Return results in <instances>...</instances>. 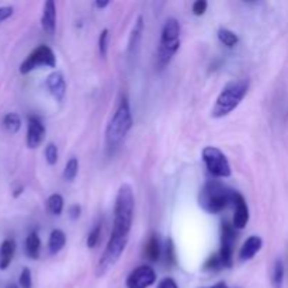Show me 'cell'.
<instances>
[{
  "instance_id": "2",
  "label": "cell",
  "mask_w": 288,
  "mask_h": 288,
  "mask_svg": "<svg viewBox=\"0 0 288 288\" xmlns=\"http://www.w3.org/2000/svg\"><path fill=\"white\" fill-rule=\"evenodd\" d=\"M134 207L135 198L131 186L122 184L118 188L114 203V221H113V231L111 234L122 238L130 236V231L134 219Z\"/></svg>"
},
{
  "instance_id": "30",
  "label": "cell",
  "mask_w": 288,
  "mask_h": 288,
  "mask_svg": "<svg viewBox=\"0 0 288 288\" xmlns=\"http://www.w3.org/2000/svg\"><path fill=\"white\" fill-rule=\"evenodd\" d=\"M45 159L48 165H55L58 162V148L55 144H48L45 148Z\"/></svg>"
},
{
  "instance_id": "1",
  "label": "cell",
  "mask_w": 288,
  "mask_h": 288,
  "mask_svg": "<svg viewBox=\"0 0 288 288\" xmlns=\"http://www.w3.org/2000/svg\"><path fill=\"white\" fill-rule=\"evenodd\" d=\"M132 126V114L130 102L125 96H122L115 108L114 114L106 128V146L107 150L117 149L121 142L125 139L126 134Z\"/></svg>"
},
{
  "instance_id": "12",
  "label": "cell",
  "mask_w": 288,
  "mask_h": 288,
  "mask_svg": "<svg viewBox=\"0 0 288 288\" xmlns=\"http://www.w3.org/2000/svg\"><path fill=\"white\" fill-rule=\"evenodd\" d=\"M45 138V126L38 117H28V131H27V146L30 149L38 148Z\"/></svg>"
},
{
  "instance_id": "16",
  "label": "cell",
  "mask_w": 288,
  "mask_h": 288,
  "mask_svg": "<svg viewBox=\"0 0 288 288\" xmlns=\"http://www.w3.org/2000/svg\"><path fill=\"white\" fill-rule=\"evenodd\" d=\"M142 33H144V18L139 16L137 18V21H135V24H134L131 36H130V44H128V54H130V56L137 54L139 44H141V38H142Z\"/></svg>"
},
{
  "instance_id": "31",
  "label": "cell",
  "mask_w": 288,
  "mask_h": 288,
  "mask_svg": "<svg viewBox=\"0 0 288 288\" xmlns=\"http://www.w3.org/2000/svg\"><path fill=\"white\" fill-rule=\"evenodd\" d=\"M20 285H21V288H31V285H33V278H31V271L30 269H23V271H21V274H20Z\"/></svg>"
},
{
  "instance_id": "10",
  "label": "cell",
  "mask_w": 288,
  "mask_h": 288,
  "mask_svg": "<svg viewBox=\"0 0 288 288\" xmlns=\"http://www.w3.org/2000/svg\"><path fill=\"white\" fill-rule=\"evenodd\" d=\"M180 48V40H166L161 38L159 47L156 51V66L157 71H163L173 59L176 52Z\"/></svg>"
},
{
  "instance_id": "11",
  "label": "cell",
  "mask_w": 288,
  "mask_h": 288,
  "mask_svg": "<svg viewBox=\"0 0 288 288\" xmlns=\"http://www.w3.org/2000/svg\"><path fill=\"white\" fill-rule=\"evenodd\" d=\"M232 204L235 207L232 225H234L235 229H243L247 225V222H249V207H247L243 196L238 191L234 193Z\"/></svg>"
},
{
  "instance_id": "23",
  "label": "cell",
  "mask_w": 288,
  "mask_h": 288,
  "mask_svg": "<svg viewBox=\"0 0 288 288\" xmlns=\"http://www.w3.org/2000/svg\"><path fill=\"white\" fill-rule=\"evenodd\" d=\"M216 34H218V40L222 42L225 47H228V48H234L235 45L239 42L238 36L235 34L234 31L228 30V28H219Z\"/></svg>"
},
{
  "instance_id": "25",
  "label": "cell",
  "mask_w": 288,
  "mask_h": 288,
  "mask_svg": "<svg viewBox=\"0 0 288 288\" xmlns=\"http://www.w3.org/2000/svg\"><path fill=\"white\" fill-rule=\"evenodd\" d=\"M79 172V161L78 157H71L66 163L65 170H63V179L66 181H73L76 179Z\"/></svg>"
},
{
  "instance_id": "24",
  "label": "cell",
  "mask_w": 288,
  "mask_h": 288,
  "mask_svg": "<svg viewBox=\"0 0 288 288\" xmlns=\"http://www.w3.org/2000/svg\"><path fill=\"white\" fill-rule=\"evenodd\" d=\"M47 210L52 215H60V212L63 210V198L60 194H52L47 200Z\"/></svg>"
},
{
  "instance_id": "27",
  "label": "cell",
  "mask_w": 288,
  "mask_h": 288,
  "mask_svg": "<svg viewBox=\"0 0 288 288\" xmlns=\"http://www.w3.org/2000/svg\"><path fill=\"white\" fill-rule=\"evenodd\" d=\"M100 234H102V225L100 223H97L94 228L91 229V232L87 236V240H86V245L89 249H93V247H96L97 242L100 239Z\"/></svg>"
},
{
  "instance_id": "33",
  "label": "cell",
  "mask_w": 288,
  "mask_h": 288,
  "mask_svg": "<svg viewBox=\"0 0 288 288\" xmlns=\"http://www.w3.org/2000/svg\"><path fill=\"white\" fill-rule=\"evenodd\" d=\"M13 12H14V7L13 6H2L0 7V23L5 21L9 17H12Z\"/></svg>"
},
{
  "instance_id": "18",
  "label": "cell",
  "mask_w": 288,
  "mask_h": 288,
  "mask_svg": "<svg viewBox=\"0 0 288 288\" xmlns=\"http://www.w3.org/2000/svg\"><path fill=\"white\" fill-rule=\"evenodd\" d=\"M66 243V236L60 229H54L51 235H49L48 240V249L51 254H56L59 253Z\"/></svg>"
},
{
  "instance_id": "26",
  "label": "cell",
  "mask_w": 288,
  "mask_h": 288,
  "mask_svg": "<svg viewBox=\"0 0 288 288\" xmlns=\"http://www.w3.org/2000/svg\"><path fill=\"white\" fill-rule=\"evenodd\" d=\"M222 262L219 254H212L210 259H207V262L204 263V270L207 271H216L219 269H222Z\"/></svg>"
},
{
  "instance_id": "15",
  "label": "cell",
  "mask_w": 288,
  "mask_h": 288,
  "mask_svg": "<svg viewBox=\"0 0 288 288\" xmlns=\"http://www.w3.org/2000/svg\"><path fill=\"white\" fill-rule=\"evenodd\" d=\"M263 246V239L258 236V235H252V236H249L246 240H245V243L242 245L239 250V259L240 260H250L253 259L256 254L259 253V250L262 249Z\"/></svg>"
},
{
  "instance_id": "8",
  "label": "cell",
  "mask_w": 288,
  "mask_h": 288,
  "mask_svg": "<svg viewBox=\"0 0 288 288\" xmlns=\"http://www.w3.org/2000/svg\"><path fill=\"white\" fill-rule=\"evenodd\" d=\"M234 247H235V228L232 223L223 222L221 229V249L219 258L223 267H231L234 262Z\"/></svg>"
},
{
  "instance_id": "3",
  "label": "cell",
  "mask_w": 288,
  "mask_h": 288,
  "mask_svg": "<svg viewBox=\"0 0 288 288\" xmlns=\"http://www.w3.org/2000/svg\"><path fill=\"white\" fill-rule=\"evenodd\" d=\"M234 190L218 180H208L198 194L200 207L208 214H219L232 203Z\"/></svg>"
},
{
  "instance_id": "7",
  "label": "cell",
  "mask_w": 288,
  "mask_h": 288,
  "mask_svg": "<svg viewBox=\"0 0 288 288\" xmlns=\"http://www.w3.org/2000/svg\"><path fill=\"white\" fill-rule=\"evenodd\" d=\"M55 68L56 66V58L52 49L47 47V45H40L37 47L33 52H31L25 60L20 65V73L21 75H27L31 71H34L37 68Z\"/></svg>"
},
{
  "instance_id": "13",
  "label": "cell",
  "mask_w": 288,
  "mask_h": 288,
  "mask_svg": "<svg viewBox=\"0 0 288 288\" xmlns=\"http://www.w3.org/2000/svg\"><path fill=\"white\" fill-rule=\"evenodd\" d=\"M45 84H47V89L54 96L55 100H58V102L63 100V97L66 94V82L62 72L51 73L47 78V80H45Z\"/></svg>"
},
{
  "instance_id": "35",
  "label": "cell",
  "mask_w": 288,
  "mask_h": 288,
  "mask_svg": "<svg viewBox=\"0 0 288 288\" xmlns=\"http://www.w3.org/2000/svg\"><path fill=\"white\" fill-rule=\"evenodd\" d=\"M69 216H71V219H78L79 216H80V212H82V208H80V205L78 204H73L69 207Z\"/></svg>"
},
{
  "instance_id": "39",
  "label": "cell",
  "mask_w": 288,
  "mask_h": 288,
  "mask_svg": "<svg viewBox=\"0 0 288 288\" xmlns=\"http://www.w3.org/2000/svg\"><path fill=\"white\" fill-rule=\"evenodd\" d=\"M6 288H18L17 285H16V284H9V285H7Z\"/></svg>"
},
{
  "instance_id": "17",
  "label": "cell",
  "mask_w": 288,
  "mask_h": 288,
  "mask_svg": "<svg viewBox=\"0 0 288 288\" xmlns=\"http://www.w3.org/2000/svg\"><path fill=\"white\" fill-rule=\"evenodd\" d=\"M16 252V242L13 239H6L0 245V270H6L10 266Z\"/></svg>"
},
{
  "instance_id": "22",
  "label": "cell",
  "mask_w": 288,
  "mask_h": 288,
  "mask_svg": "<svg viewBox=\"0 0 288 288\" xmlns=\"http://www.w3.org/2000/svg\"><path fill=\"white\" fill-rule=\"evenodd\" d=\"M284 274H285V269H284V263L281 259H277L274 267H273V276H271V282L274 288H281L282 282H284Z\"/></svg>"
},
{
  "instance_id": "28",
  "label": "cell",
  "mask_w": 288,
  "mask_h": 288,
  "mask_svg": "<svg viewBox=\"0 0 288 288\" xmlns=\"http://www.w3.org/2000/svg\"><path fill=\"white\" fill-rule=\"evenodd\" d=\"M165 259H166V264L173 266L176 263V250H174L173 240L168 239L166 245H165Z\"/></svg>"
},
{
  "instance_id": "14",
  "label": "cell",
  "mask_w": 288,
  "mask_h": 288,
  "mask_svg": "<svg viewBox=\"0 0 288 288\" xmlns=\"http://www.w3.org/2000/svg\"><path fill=\"white\" fill-rule=\"evenodd\" d=\"M41 27L42 30L45 31V34L54 36L55 28H56V6H55V2H52V0L45 2V5H44L41 16Z\"/></svg>"
},
{
  "instance_id": "4",
  "label": "cell",
  "mask_w": 288,
  "mask_h": 288,
  "mask_svg": "<svg viewBox=\"0 0 288 288\" xmlns=\"http://www.w3.org/2000/svg\"><path fill=\"white\" fill-rule=\"evenodd\" d=\"M246 93L247 83L245 80L229 82L221 90L219 96L216 97L215 104L211 110V115L214 118H222L225 115L231 114L245 99Z\"/></svg>"
},
{
  "instance_id": "20",
  "label": "cell",
  "mask_w": 288,
  "mask_h": 288,
  "mask_svg": "<svg viewBox=\"0 0 288 288\" xmlns=\"http://www.w3.org/2000/svg\"><path fill=\"white\" fill-rule=\"evenodd\" d=\"M40 249H41V240L37 232H31L27 239H25V253L30 259H38L40 256Z\"/></svg>"
},
{
  "instance_id": "6",
  "label": "cell",
  "mask_w": 288,
  "mask_h": 288,
  "mask_svg": "<svg viewBox=\"0 0 288 288\" xmlns=\"http://www.w3.org/2000/svg\"><path fill=\"white\" fill-rule=\"evenodd\" d=\"M201 156H203V162H204L205 168L208 169V172L212 176L227 179L232 173L231 165H229L225 153L221 149L215 148V146H205L203 149Z\"/></svg>"
},
{
  "instance_id": "38",
  "label": "cell",
  "mask_w": 288,
  "mask_h": 288,
  "mask_svg": "<svg viewBox=\"0 0 288 288\" xmlns=\"http://www.w3.org/2000/svg\"><path fill=\"white\" fill-rule=\"evenodd\" d=\"M21 193H23V187L17 188V190L14 191V194H13V196H14V197H18V194H21Z\"/></svg>"
},
{
  "instance_id": "9",
  "label": "cell",
  "mask_w": 288,
  "mask_h": 288,
  "mask_svg": "<svg viewBox=\"0 0 288 288\" xmlns=\"http://www.w3.org/2000/svg\"><path fill=\"white\" fill-rule=\"evenodd\" d=\"M156 281V273L150 266H139L126 277V288H149Z\"/></svg>"
},
{
  "instance_id": "21",
  "label": "cell",
  "mask_w": 288,
  "mask_h": 288,
  "mask_svg": "<svg viewBox=\"0 0 288 288\" xmlns=\"http://www.w3.org/2000/svg\"><path fill=\"white\" fill-rule=\"evenodd\" d=\"M3 126L7 132L10 134H16V132L20 131L21 128V118L20 115L16 114V113H9V114L5 115L3 118Z\"/></svg>"
},
{
  "instance_id": "32",
  "label": "cell",
  "mask_w": 288,
  "mask_h": 288,
  "mask_svg": "<svg viewBox=\"0 0 288 288\" xmlns=\"http://www.w3.org/2000/svg\"><path fill=\"white\" fill-rule=\"evenodd\" d=\"M207 7H208V3H207L205 0H197V2H194V5H193V13H194L196 16H203V14L207 12Z\"/></svg>"
},
{
  "instance_id": "19",
  "label": "cell",
  "mask_w": 288,
  "mask_h": 288,
  "mask_svg": "<svg viewBox=\"0 0 288 288\" xmlns=\"http://www.w3.org/2000/svg\"><path fill=\"white\" fill-rule=\"evenodd\" d=\"M145 254L149 259L150 262H157L161 254H162V247H161V242L157 239V235H150L148 239L146 247H145Z\"/></svg>"
},
{
  "instance_id": "5",
  "label": "cell",
  "mask_w": 288,
  "mask_h": 288,
  "mask_svg": "<svg viewBox=\"0 0 288 288\" xmlns=\"http://www.w3.org/2000/svg\"><path fill=\"white\" fill-rule=\"evenodd\" d=\"M126 243H128V238H122V236H117V235L111 234V236H110V239L107 242V246H106L102 258H100L99 263H97V277L104 276L118 262V259L121 258L122 252L125 250Z\"/></svg>"
},
{
  "instance_id": "37",
  "label": "cell",
  "mask_w": 288,
  "mask_h": 288,
  "mask_svg": "<svg viewBox=\"0 0 288 288\" xmlns=\"http://www.w3.org/2000/svg\"><path fill=\"white\" fill-rule=\"evenodd\" d=\"M210 288H228V287H227L225 282H218V284H215V285H212V287Z\"/></svg>"
},
{
  "instance_id": "29",
  "label": "cell",
  "mask_w": 288,
  "mask_h": 288,
  "mask_svg": "<svg viewBox=\"0 0 288 288\" xmlns=\"http://www.w3.org/2000/svg\"><path fill=\"white\" fill-rule=\"evenodd\" d=\"M107 51H108V30L104 28V30L100 33L99 36V52H100V56L106 58L107 56Z\"/></svg>"
},
{
  "instance_id": "34",
  "label": "cell",
  "mask_w": 288,
  "mask_h": 288,
  "mask_svg": "<svg viewBox=\"0 0 288 288\" xmlns=\"http://www.w3.org/2000/svg\"><path fill=\"white\" fill-rule=\"evenodd\" d=\"M157 288H179V287H177V284H176V281H174L173 278L166 277V278H163L162 281L157 284Z\"/></svg>"
},
{
  "instance_id": "36",
  "label": "cell",
  "mask_w": 288,
  "mask_h": 288,
  "mask_svg": "<svg viewBox=\"0 0 288 288\" xmlns=\"http://www.w3.org/2000/svg\"><path fill=\"white\" fill-rule=\"evenodd\" d=\"M94 5H96L97 9H103V7L108 6V5H110V2H96Z\"/></svg>"
}]
</instances>
